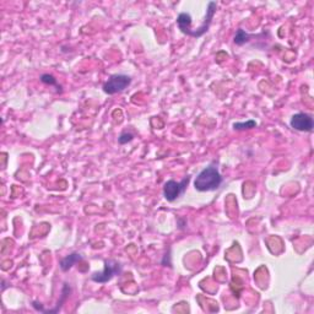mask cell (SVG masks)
Listing matches in <instances>:
<instances>
[{"mask_svg": "<svg viewBox=\"0 0 314 314\" xmlns=\"http://www.w3.org/2000/svg\"><path fill=\"white\" fill-rule=\"evenodd\" d=\"M189 181L190 177L188 175V177L183 178V181H181V182H175L173 180L166 182L165 187H163V197H165L166 200L169 201V203H173V201L177 200L186 192Z\"/></svg>", "mask_w": 314, "mask_h": 314, "instance_id": "7a4b0ae2", "label": "cell"}, {"mask_svg": "<svg viewBox=\"0 0 314 314\" xmlns=\"http://www.w3.org/2000/svg\"><path fill=\"white\" fill-rule=\"evenodd\" d=\"M131 82V77L124 74H117L111 76L103 85V91L107 95H116L124 91Z\"/></svg>", "mask_w": 314, "mask_h": 314, "instance_id": "3957f363", "label": "cell"}, {"mask_svg": "<svg viewBox=\"0 0 314 314\" xmlns=\"http://www.w3.org/2000/svg\"><path fill=\"white\" fill-rule=\"evenodd\" d=\"M122 272V265H120L116 260H106L105 261V269L101 273H95L91 276L92 281L97 282V284H106V282L111 281L116 275H119Z\"/></svg>", "mask_w": 314, "mask_h": 314, "instance_id": "277c9868", "label": "cell"}, {"mask_svg": "<svg viewBox=\"0 0 314 314\" xmlns=\"http://www.w3.org/2000/svg\"><path fill=\"white\" fill-rule=\"evenodd\" d=\"M134 139V134H131V132H128V131H124L120 134V137L118 138V143L120 144V145H124V144H128L130 143V141Z\"/></svg>", "mask_w": 314, "mask_h": 314, "instance_id": "8fae6325", "label": "cell"}, {"mask_svg": "<svg viewBox=\"0 0 314 314\" xmlns=\"http://www.w3.org/2000/svg\"><path fill=\"white\" fill-rule=\"evenodd\" d=\"M177 25L178 28L181 30V32H183L187 36H189L190 32L193 31L192 28V16L188 13H182L180 14L177 17Z\"/></svg>", "mask_w": 314, "mask_h": 314, "instance_id": "52a82bcc", "label": "cell"}, {"mask_svg": "<svg viewBox=\"0 0 314 314\" xmlns=\"http://www.w3.org/2000/svg\"><path fill=\"white\" fill-rule=\"evenodd\" d=\"M41 81L46 85H51V86H57V80L53 75L51 74H43L41 76Z\"/></svg>", "mask_w": 314, "mask_h": 314, "instance_id": "7c38bea8", "label": "cell"}, {"mask_svg": "<svg viewBox=\"0 0 314 314\" xmlns=\"http://www.w3.org/2000/svg\"><path fill=\"white\" fill-rule=\"evenodd\" d=\"M216 9H217V4L215 2H210L207 4V9H206V14H205V19H204L203 24L199 26L198 28L193 30L190 32L189 36L190 37H194V38H199V37H203L207 31H209L210 25H211L212 21V17H214L215 13H216Z\"/></svg>", "mask_w": 314, "mask_h": 314, "instance_id": "5b68a950", "label": "cell"}, {"mask_svg": "<svg viewBox=\"0 0 314 314\" xmlns=\"http://www.w3.org/2000/svg\"><path fill=\"white\" fill-rule=\"evenodd\" d=\"M256 126L255 120H247V122H238L233 123V129L235 130H246V129H253Z\"/></svg>", "mask_w": 314, "mask_h": 314, "instance_id": "30bf717a", "label": "cell"}, {"mask_svg": "<svg viewBox=\"0 0 314 314\" xmlns=\"http://www.w3.org/2000/svg\"><path fill=\"white\" fill-rule=\"evenodd\" d=\"M223 182L222 175L218 172L217 167L209 166L204 168L194 180V188L198 192H212L220 188Z\"/></svg>", "mask_w": 314, "mask_h": 314, "instance_id": "6da1fadb", "label": "cell"}, {"mask_svg": "<svg viewBox=\"0 0 314 314\" xmlns=\"http://www.w3.org/2000/svg\"><path fill=\"white\" fill-rule=\"evenodd\" d=\"M252 37H253L252 34H249L248 32H246V31L240 28V30L236 32V36H235V38H233V42H235L237 46H243V44H246L247 42H249Z\"/></svg>", "mask_w": 314, "mask_h": 314, "instance_id": "9c48e42d", "label": "cell"}, {"mask_svg": "<svg viewBox=\"0 0 314 314\" xmlns=\"http://www.w3.org/2000/svg\"><path fill=\"white\" fill-rule=\"evenodd\" d=\"M81 259H82L81 254H79V253H71V254H69L68 256H65V258H63L62 260H60V269H62L63 272H68V270H70L71 267H73L77 261L81 260Z\"/></svg>", "mask_w": 314, "mask_h": 314, "instance_id": "ba28073f", "label": "cell"}, {"mask_svg": "<svg viewBox=\"0 0 314 314\" xmlns=\"http://www.w3.org/2000/svg\"><path fill=\"white\" fill-rule=\"evenodd\" d=\"M290 125L298 131H312L314 128V122L309 114L296 113L291 118Z\"/></svg>", "mask_w": 314, "mask_h": 314, "instance_id": "8992f818", "label": "cell"}]
</instances>
